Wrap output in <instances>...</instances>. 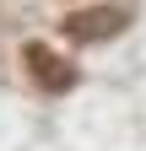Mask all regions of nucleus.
I'll use <instances>...</instances> for the list:
<instances>
[{
  "label": "nucleus",
  "mask_w": 146,
  "mask_h": 151,
  "mask_svg": "<svg viewBox=\"0 0 146 151\" xmlns=\"http://www.w3.org/2000/svg\"><path fill=\"white\" fill-rule=\"evenodd\" d=\"M22 70H27V81L38 92H70L76 86V65L60 49H49V43H27L22 49Z\"/></svg>",
  "instance_id": "obj_2"
},
{
  "label": "nucleus",
  "mask_w": 146,
  "mask_h": 151,
  "mask_svg": "<svg viewBox=\"0 0 146 151\" xmlns=\"http://www.w3.org/2000/svg\"><path fill=\"white\" fill-rule=\"evenodd\" d=\"M124 22H130L124 6H87V11H70L60 22V32L70 38V43H103V38H119Z\"/></svg>",
  "instance_id": "obj_1"
}]
</instances>
